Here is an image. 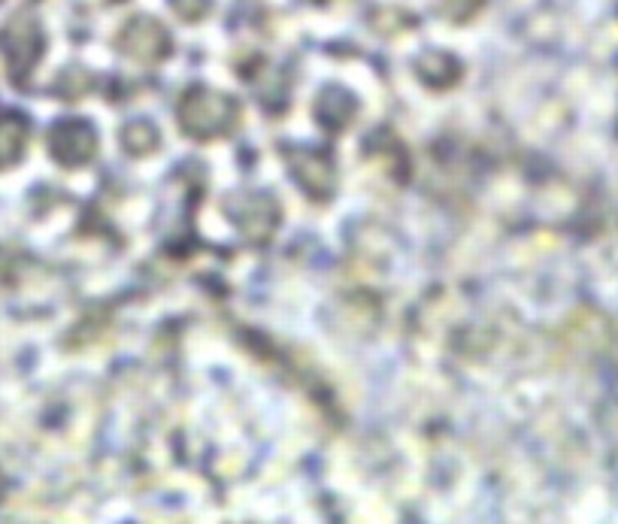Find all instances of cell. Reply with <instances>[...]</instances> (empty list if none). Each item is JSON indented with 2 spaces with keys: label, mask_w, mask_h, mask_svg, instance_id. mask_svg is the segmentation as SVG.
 <instances>
[{
  "label": "cell",
  "mask_w": 618,
  "mask_h": 524,
  "mask_svg": "<svg viewBox=\"0 0 618 524\" xmlns=\"http://www.w3.org/2000/svg\"><path fill=\"white\" fill-rule=\"evenodd\" d=\"M179 122H183L185 134H192L197 140L222 137L240 122V103L222 92L192 89L183 97V106H179Z\"/></svg>",
  "instance_id": "obj_1"
},
{
  "label": "cell",
  "mask_w": 618,
  "mask_h": 524,
  "mask_svg": "<svg viewBox=\"0 0 618 524\" xmlns=\"http://www.w3.org/2000/svg\"><path fill=\"white\" fill-rule=\"evenodd\" d=\"M119 47L122 52L131 58H137V61H158L164 52H167V31L161 28L158 22H152V19H134V22L127 24L122 37H119Z\"/></svg>",
  "instance_id": "obj_2"
},
{
  "label": "cell",
  "mask_w": 618,
  "mask_h": 524,
  "mask_svg": "<svg viewBox=\"0 0 618 524\" xmlns=\"http://www.w3.org/2000/svg\"><path fill=\"white\" fill-rule=\"evenodd\" d=\"M94 148H97V140H94V131L85 122L61 125L55 131V137H52V152H55L61 164H70V167L92 161Z\"/></svg>",
  "instance_id": "obj_3"
},
{
  "label": "cell",
  "mask_w": 618,
  "mask_h": 524,
  "mask_svg": "<svg viewBox=\"0 0 618 524\" xmlns=\"http://www.w3.org/2000/svg\"><path fill=\"white\" fill-rule=\"evenodd\" d=\"M291 161V173L298 176V183L307 188L312 197L325 201L333 188V167L331 161L325 158L321 152H295L288 155Z\"/></svg>",
  "instance_id": "obj_4"
},
{
  "label": "cell",
  "mask_w": 618,
  "mask_h": 524,
  "mask_svg": "<svg viewBox=\"0 0 618 524\" xmlns=\"http://www.w3.org/2000/svg\"><path fill=\"white\" fill-rule=\"evenodd\" d=\"M122 143H125L127 152H134V155H146V152H152V148L158 146V134H155V127L146 125V122H134V125L125 127Z\"/></svg>",
  "instance_id": "obj_5"
},
{
  "label": "cell",
  "mask_w": 618,
  "mask_h": 524,
  "mask_svg": "<svg viewBox=\"0 0 618 524\" xmlns=\"http://www.w3.org/2000/svg\"><path fill=\"white\" fill-rule=\"evenodd\" d=\"M476 3H480V0H449V12H452L455 19H464V16H470V12L476 10Z\"/></svg>",
  "instance_id": "obj_6"
}]
</instances>
